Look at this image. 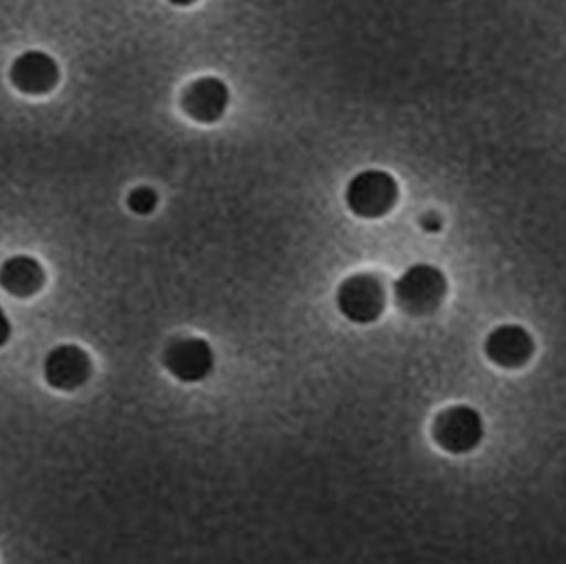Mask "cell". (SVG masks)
<instances>
[{"instance_id": "3", "label": "cell", "mask_w": 566, "mask_h": 564, "mask_svg": "<svg viewBox=\"0 0 566 564\" xmlns=\"http://www.w3.org/2000/svg\"><path fill=\"white\" fill-rule=\"evenodd\" d=\"M335 304L355 325L376 323L387 309L385 282L374 274L348 276L335 293Z\"/></svg>"}, {"instance_id": "2", "label": "cell", "mask_w": 566, "mask_h": 564, "mask_svg": "<svg viewBox=\"0 0 566 564\" xmlns=\"http://www.w3.org/2000/svg\"><path fill=\"white\" fill-rule=\"evenodd\" d=\"M344 198L353 215L360 219H380L399 202V185L387 170L369 168L350 179Z\"/></svg>"}, {"instance_id": "8", "label": "cell", "mask_w": 566, "mask_h": 564, "mask_svg": "<svg viewBox=\"0 0 566 564\" xmlns=\"http://www.w3.org/2000/svg\"><path fill=\"white\" fill-rule=\"evenodd\" d=\"M13 87L28 96H41L52 92L60 81V66L50 53L30 50L24 52L9 71Z\"/></svg>"}, {"instance_id": "12", "label": "cell", "mask_w": 566, "mask_h": 564, "mask_svg": "<svg viewBox=\"0 0 566 564\" xmlns=\"http://www.w3.org/2000/svg\"><path fill=\"white\" fill-rule=\"evenodd\" d=\"M420 223H422V230L431 231V233H438V231H441V228H443V221H441V217H439L438 212H427V215H422Z\"/></svg>"}, {"instance_id": "9", "label": "cell", "mask_w": 566, "mask_h": 564, "mask_svg": "<svg viewBox=\"0 0 566 564\" xmlns=\"http://www.w3.org/2000/svg\"><path fill=\"white\" fill-rule=\"evenodd\" d=\"M484 353L494 365L503 369H520L535 353V340L520 325H501L490 332Z\"/></svg>"}, {"instance_id": "4", "label": "cell", "mask_w": 566, "mask_h": 564, "mask_svg": "<svg viewBox=\"0 0 566 564\" xmlns=\"http://www.w3.org/2000/svg\"><path fill=\"white\" fill-rule=\"evenodd\" d=\"M431 434L443 452L467 455L482 443L484 420L471 406H450L436 416Z\"/></svg>"}, {"instance_id": "6", "label": "cell", "mask_w": 566, "mask_h": 564, "mask_svg": "<svg viewBox=\"0 0 566 564\" xmlns=\"http://www.w3.org/2000/svg\"><path fill=\"white\" fill-rule=\"evenodd\" d=\"M92 359L77 344H60L48 353L43 363V374L48 385L55 390L73 393L92 378Z\"/></svg>"}, {"instance_id": "1", "label": "cell", "mask_w": 566, "mask_h": 564, "mask_svg": "<svg viewBox=\"0 0 566 564\" xmlns=\"http://www.w3.org/2000/svg\"><path fill=\"white\" fill-rule=\"evenodd\" d=\"M392 289L399 309L412 316H424L436 312L446 300L448 281L436 265L416 263L397 279Z\"/></svg>"}, {"instance_id": "14", "label": "cell", "mask_w": 566, "mask_h": 564, "mask_svg": "<svg viewBox=\"0 0 566 564\" xmlns=\"http://www.w3.org/2000/svg\"><path fill=\"white\" fill-rule=\"evenodd\" d=\"M170 4H177V7H189V4H193V2H198V0H168Z\"/></svg>"}, {"instance_id": "11", "label": "cell", "mask_w": 566, "mask_h": 564, "mask_svg": "<svg viewBox=\"0 0 566 564\" xmlns=\"http://www.w3.org/2000/svg\"><path fill=\"white\" fill-rule=\"evenodd\" d=\"M157 205H159V196H157L154 187H145L143 185V187H136V189L129 191L128 208L138 217L151 215Z\"/></svg>"}, {"instance_id": "5", "label": "cell", "mask_w": 566, "mask_h": 564, "mask_svg": "<svg viewBox=\"0 0 566 564\" xmlns=\"http://www.w3.org/2000/svg\"><path fill=\"white\" fill-rule=\"evenodd\" d=\"M164 367L175 376L179 383H202L214 369V353L207 340L202 337H179L172 340L164 355Z\"/></svg>"}, {"instance_id": "13", "label": "cell", "mask_w": 566, "mask_h": 564, "mask_svg": "<svg viewBox=\"0 0 566 564\" xmlns=\"http://www.w3.org/2000/svg\"><path fill=\"white\" fill-rule=\"evenodd\" d=\"M11 334H13V327H11V321H9V316H7V312L0 309V348L11 340Z\"/></svg>"}, {"instance_id": "7", "label": "cell", "mask_w": 566, "mask_h": 564, "mask_svg": "<svg viewBox=\"0 0 566 564\" xmlns=\"http://www.w3.org/2000/svg\"><path fill=\"white\" fill-rule=\"evenodd\" d=\"M180 106L198 124H217L230 106V87L223 79H196L185 87Z\"/></svg>"}, {"instance_id": "10", "label": "cell", "mask_w": 566, "mask_h": 564, "mask_svg": "<svg viewBox=\"0 0 566 564\" xmlns=\"http://www.w3.org/2000/svg\"><path fill=\"white\" fill-rule=\"evenodd\" d=\"M45 284L43 265L30 255H15L0 265V286L15 297H32Z\"/></svg>"}]
</instances>
